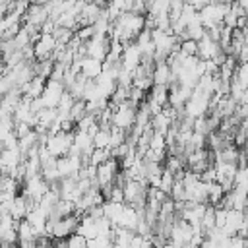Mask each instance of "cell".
Instances as JSON below:
<instances>
[{
  "label": "cell",
  "instance_id": "cell-1",
  "mask_svg": "<svg viewBox=\"0 0 248 248\" xmlns=\"http://www.w3.org/2000/svg\"><path fill=\"white\" fill-rule=\"evenodd\" d=\"M136 122V105L126 99L124 103L116 105L112 108V116H110V124L120 128V130H130Z\"/></svg>",
  "mask_w": 248,
  "mask_h": 248
},
{
  "label": "cell",
  "instance_id": "cell-2",
  "mask_svg": "<svg viewBox=\"0 0 248 248\" xmlns=\"http://www.w3.org/2000/svg\"><path fill=\"white\" fill-rule=\"evenodd\" d=\"M72 145H74V134L72 132H62V130L56 132V134H48L46 141H45V147L56 159L62 157V155H68Z\"/></svg>",
  "mask_w": 248,
  "mask_h": 248
},
{
  "label": "cell",
  "instance_id": "cell-3",
  "mask_svg": "<svg viewBox=\"0 0 248 248\" xmlns=\"http://www.w3.org/2000/svg\"><path fill=\"white\" fill-rule=\"evenodd\" d=\"M192 234H194V227L190 223H186L182 217L178 221H174L170 225V231H169V242L174 244L176 248H182L184 244H188L192 240Z\"/></svg>",
  "mask_w": 248,
  "mask_h": 248
},
{
  "label": "cell",
  "instance_id": "cell-4",
  "mask_svg": "<svg viewBox=\"0 0 248 248\" xmlns=\"http://www.w3.org/2000/svg\"><path fill=\"white\" fill-rule=\"evenodd\" d=\"M64 83L62 81H54V79H46V85L41 93V101H43V107L45 108H56L60 99H62V93H64Z\"/></svg>",
  "mask_w": 248,
  "mask_h": 248
},
{
  "label": "cell",
  "instance_id": "cell-5",
  "mask_svg": "<svg viewBox=\"0 0 248 248\" xmlns=\"http://www.w3.org/2000/svg\"><path fill=\"white\" fill-rule=\"evenodd\" d=\"M56 46H58V43H56L54 35H52V33H43V35L39 37V41L35 43L33 54H35L39 60H46V58L54 52Z\"/></svg>",
  "mask_w": 248,
  "mask_h": 248
},
{
  "label": "cell",
  "instance_id": "cell-6",
  "mask_svg": "<svg viewBox=\"0 0 248 248\" xmlns=\"http://www.w3.org/2000/svg\"><path fill=\"white\" fill-rule=\"evenodd\" d=\"M103 72V60L91 58V56H83L79 58V74L87 79H95L99 78Z\"/></svg>",
  "mask_w": 248,
  "mask_h": 248
},
{
  "label": "cell",
  "instance_id": "cell-7",
  "mask_svg": "<svg viewBox=\"0 0 248 248\" xmlns=\"http://www.w3.org/2000/svg\"><path fill=\"white\" fill-rule=\"evenodd\" d=\"M151 78H153V85H169V83L176 81V78L172 76L170 66L167 64V60H161V62H157V64L153 66Z\"/></svg>",
  "mask_w": 248,
  "mask_h": 248
},
{
  "label": "cell",
  "instance_id": "cell-8",
  "mask_svg": "<svg viewBox=\"0 0 248 248\" xmlns=\"http://www.w3.org/2000/svg\"><path fill=\"white\" fill-rule=\"evenodd\" d=\"M219 52H221L219 43L213 41V39H209L207 35H203V37L198 41V58H202V60H211V58H215Z\"/></svg>",
  "mask_w": 248,
  "mask_h": 248
},
{
  "label": "cell",
  "instance_id": "cell-9",
  "mask_svg": "<svg viewBox=\"0 0 248 248\" xmlns=\"http://www.w3.org/2000/svg\"><path fill=\"white\" fill-rule=\"evenodd\" d=\"M244 211L240 209H229L227 211V221H225V227H223V232L227 236H234L238 232V229L242 227V221H244Z\"/></svg>",
  "mask_w": 248,
  "mask_h": 248
},
{
  "label": "cell",
  "instance_id": "cell-10",
  "mask_svg": "<svg viewBox=\"0 0 248 248\" xmlns=\"http://www.w3.org/2000/svg\"><path fill=\"white\" fill-rule=\"evenodd\" d=\"M76 232H78V234H81V236H85L87 240H91V238L99 236V231H97V223H95V219H93L91 215L83 213V215L79 217V223H78Z\"/></svg>",
  "mask_w": 248,
  "mask_h": 248
},
{
  "label": "cell",
  "instance_id": "cell-11",
  "mask_svg": "<svg viewBox=\"0 0 248 248\" xmlns=\"http://www.w3.org/2000/svg\"><path fill=\"white\" fill-rule=\"evenodd\" d=\"M147 103H153V105H159V107H165L169 103V85H153L151 87V95H149V101Z\"/></svg>",
  "mask_w": 248,
  "mask_h": 248
},
{
  "label": "cell",
  "instance_id": "cell-12",
  "mask_svg": "<svg viewBox=\"0 0 248 248\" xmlns=\"http://www.w3.org/2000/svg\"><path fill=\"white\" fill-rule=\"evenodd\" d=\"M39 234H37V231L29 225V221L27 219H21V221H17V242H27V240H35Z\"/></svg>",
  "mask_w": 248,
  "mask_h": 248
},
{
  "label": "cell",
  "instance_id": "cell-13",
  "mask_svg": "<svg viewBox=\"0 0 248 248\" xmlns=\"http://www.w3.org/2000/svg\"><path fill=\"white\" fill-rule=\"evenodd\" d=\"M223 196H225V190H223V186L219 182H207V202L213 207H217V203L221 202Z\"/></svg>",
  "mask_w": 248,
  "mask_h": 248
},
{
  "label": "cell",
  "instance_id": "cell-14",
  "mask_svg": "<svg viewBox=\"0 0 248 248\" xmlns=\"http://www.w3.org/2000/svg\"><path fill=\"white\" fill-rule=\"evenodd\" d=\"M108 141H110V128H101L99 126V130L95 132V136H93V147H97V149H107L108 147ZM110 149V147H108Z\"/></svg>",
  "mask_w": 248,
  "mask_h": 248
},
{
  "label": "cell",
  "instance_id": "cell-15",
  "mask_svg": "<svg viewBox=\"0 0 248 248\" xmlns=\"http://www.w3.org/2000/svg\"><path fill=\"white\" fill-rule=\"evenodd\" d=\"M200 227L203 229V232H207L209 229L215 227V207H213V205H207V207H205V213H203V217H202Z\"/></svg>",
  "mask_w": 248,
  "mask_h": 248
},
{
  "label": "cell",
  "instance_id": "cell-16",
  "mask_svg": "<svg viewBox=\"0 0 248 248\" xmlns=\"http://www.w3.org/2000/svg\"><path fill=\"white\" fill-rule=\"evenodd\" d=\"M87 246H89V248H114L112 238H110V236H103V234H99V236L87 240Z\"/></svg>",
  "mask_w": 248,
  "mask_h": 248
},
{
  "label": "cell",
  "instance_id": "cell-17",
  "mask_svg": "<svg viewBox=\"0 0 248 248\" xmlns=\"http://www.w3.org/2000/svg\"><path fill=\"white\" fill-rule=\"evenodd\" d=\"M178 50L184 54V56H194L198 54V41H192V39H184L178 46Z\"/></svg>",
  "mask_w": 248,
  "mask_h": 248
},
{
  "label": "cell",
  "instance_id": "cell-18",
  "mask_svg": "<svg viewBox=\"0 0 248 248\" xmlns=\"http://www.w3.org/2000/svg\"><path fill=\"white\" fill-rule=\"evenodd\" d=\"M66 246L68 248H89L87 246V238L81 236V234H78V232H74V234H70L66 238Z\"/></svg>",
  "mask_w": 248,
  "mask_h": 248
},
{
  "label": "cell",
  "instance_id": "cell-19",
  "mask_svg": "<svg viewBox=\"0 0 248 248\" xmlns=\"http://www.w3.org/2000/svg\"><path fill=\"white\" fill-rule=\"evenodd\" d=\"M240 103L242 105H248V87L242 91V97H240Z\"/></svg>",
  "mask_w": 248,
  "mask_h": 248
},
{
  "label": "cell",
  "instance_id": "cell-20",
  "mask_svg": "<svg viewBox=\"0 0 248 248\" xmlns=\"http://www.w3.org/2000/svg\"><path fill=\"white\" fill-rule=\"evenodd\" d=\"M234 2H236V4L240 6V8H244V10H248V0H234Z\"/></svg>",
  "mask_w": 248,
  "mask_h": 248
},
{
  "label": "cell",
  "instance_id": "cell-21",
  "mask_svg": "<svg viewBox=\"0 0 248 248\" xmlns=\"http://www.w3.org/2000/svg\"><path fill=\"white\" fill-rule=\"evenodd\" d=\"M2 194H4V174L0 170V198H2Z\"/></svg>",
  "mask_w": 248,
  "mask_h": 248
},
{
  "label": "cell",
  "instance_id": "cell-22",
  "mask_svg": "<svg viewBox=\"0 0 248 248\" xmlns=\"http://www.w3.org/2000/svg\"><path fill=\"white\" fill-rule=\"evenodd\" d=\"M163 248H176V246H174V244H170V242H169V240H167V244H165V246H163Z\"/></svg>",
  "mask_w": 248,
  "mask_h": 248
},
{
  "label": "cell",
  "instance_id": "cell-23",
  "mask_svg": "<svg viewBox=\"0 0 248 248\" xmlns=\"http://www.w3.org/2000/svg\"><path fill=\"white\" fill-rule=\"evenodd\" d=\"M215 2H223V4H231V2H234V0H215Z\"/></svg>",
  "mask_w": 248,
  "mask_h": 248
},
{
  "label": "cell",
  "instance_id": "cell-24",
  "mask_svg": "<svg viewBox=\"0 0 248 248\" xmlns=\"http://www.w3.org/2000/svg\"><path fill=\"white\" fill-rule=\"evenodd\" d=\"M182 2H184V4H190V2H192V0H182Z\"/></svg>",
  "mask_w": 248,
  "mask_h": 248
},
{
  "label": "cell",
  "instance_id": "cell-25",
  "mask_svg": "<svg viewBox=\"0 0 248 248\" xmlns=\"http://www.w3.org/2000/svg\"><path fill=\"white\" fill-rule=\"evenodd\" d=\"M0 248H4V244H2V240H0Z\"/></svg>",
  "mask_w": 248,
  "mask_h": 248
}]
</instances>
